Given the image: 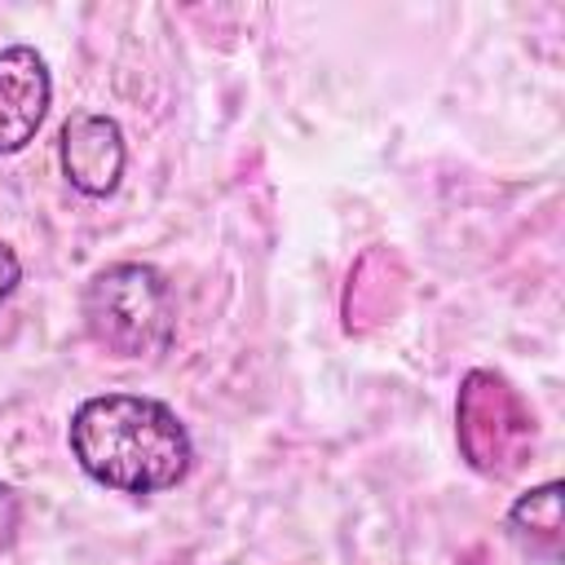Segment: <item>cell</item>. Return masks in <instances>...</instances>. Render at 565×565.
Instances as JSON below:
<instances>
[{"instance_id": "6da1fadb", "label": "cell", "mask_w": 565, "mask_h": 565, "mask_svg": "<svg viewBox=\"0 0 565 565\" xmlns=\"http://www.w3.org/2000/svg\"><path fill=\"white\" fill-rule=\"evenodd\" d=\"M66 446L79 472L115 494H163L194 468V441L181 415L146 393L84 397L66 424Z\"/></svg>"}, {"instance_id": "7a4b0ae2", "label": "cell", "mask_w": 565, "mask_h": 565, "mask_svg": "<svg viewBox=\"0 0 565 565\" xmlns=\"http://www.w3.org/2000/svg\"><path fill=\"white\" fill-rule=\"evenodd\" d=\"M84 331L119 362H154L177 340V291L150 260L102 265L84 282Z\"/></svg>"}, {"instance_id": "3957f363", "label": "cell", "mask_w": 565, "mask_h": 565, "mask_svg": "<svg viewBox=\"0 0 565 565\" xmlns=\"http://www.w3.org/2000/svg\"><path fill=\"white\" fill-rule=\"evenodd\" d=\"M534 437H539L534 411H530V402L521 397V388L508 375H499L490 366H472L459 380V393H455V441H459L463 463L477 477L503 481V477L521 472L530 450H534Z\"/></svg>"}, {"instance_id": "277c9868", "label": "cell", "mask_w": 565, "mask_h": 565, "mask_svg": "<svg viewBox=\"0 0 565 565\" xmlns=\"http://www.w3.org/2000/svg\"><path fill=\"white\" fill-rule=\"evenodd\" d=\"M57 163L75 194L84 199L115 194L128 168V141L119 119L102 110H75L57 132Z\"/></svg>"}, {"instance_id": "5b68a950", "label": "cell", "mask_w": 565, "mask_h": 565, "mask_svg": "<svg viewBox=\"0 0 565 565\" xmlns=\"http://www.w3.org/2000/svg\"><path fill=\"white\" fill-rule=\"evenodd\" d=\"M53 75L40 49L9 44L0 49V154H18L35 141L49 119Z\"/></svg>"}, {"instance_id": "8992f818", "label": "cell", "mask_w": 565, "mask_h": 565, "mask_svg": "<svg viewBox=\"0 0 565 565\" xmlns=\"http://www.w3.org/2000/svg\"><path fill=\"white\" fill-rule=\"evenodd\" d=\"M503 530L525 556L561 561V543H565V530H561V481L552 477V481L530 486L525 494H516V503L503 516Z\"/></svg>"}, {"instance_id": "52a82bcc", "label": "cell", "mask_w": 565, "mask_h": 565, "mask_svg": "<svg viewBox=\"0 0 565 565\" xmlns=\"http://www.w3.org/2000/svg\"><path fill=\"white\" fill-rule=\"evenodd\" d=\"M18 530H22V494L9 481H0V552L18 543Z\"/></svg>"}, {"instance_id": "ba28073f", "label": "cell", "mask_w": 565, "mask_h": 565, "mask_svg": "<svg viewBox=\"0 0 565 565\" xmlns=\"http://www.w3.org/2000/svg\"><path fill=\"white\" fill-rule=\"evenodd\" d=\"M18 282H22V260H18V252L9 243H0V305L18 291Z\"/></svg>"}]
</instances>
